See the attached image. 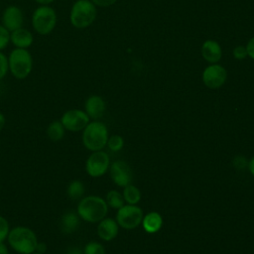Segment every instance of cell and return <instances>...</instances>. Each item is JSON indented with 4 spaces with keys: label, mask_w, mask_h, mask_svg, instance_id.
<instances>
[{
    "label": "cell",
    "mask_w": 254,
    "mask_h": 254,
    "mask_svg": "<svg viewBox=\"0 0 254 254\" xmlns=\"http://www.w3.org/2000/svg\"><path fill=\"white\" fill-rule=\"evenodd\" d=\"M31 24L35 33L48 36L54 32L58 24V14L51 5H38L32 13Z\"/></svg>",
    "instance_id": "obj_4"
},
{
    "label": "cell",
    "mask_w": 254,
    "mask_h": 254,
    "mask_svg": "<svg viewBox=\"0 0 254 254\" xmlns=\"http://www.w3.org/2000/svg\"><path fill=\"white\" fill-rule=\"evenodd\" d=\"M96 230L100 239L104 241H110L114 239L118 234V223L113 218L104 217L98 222Z\"/></svg>",
    "instance_id": "obj_16"
},
{
    "label": "cell",
    "mask_w": 254,
    "mask_h": 254,
    "mask_svg": "<svg viewBox=\"0 0 254 254\" xmlns=\"http://www.w3.org/2000/svg\"><path fill=\"white\" fill-rule=\"evenodd\" d=\"M0 144H1V140H0Z\"/></svg>",
    "instance_id": "obj_39"
},
{
    "label": "cell",
    "mask_w": 254,
    "mask_h": 254,
    "mask_svg": "<svg viewBox=\"0 0 254 254\" xmlns=\"http://www.w3.org/2000/svg\"><path fill=\"white\" fill-rule=\"evenodd\" d=\"M8 66L11 75L19 80L26 79L34 67V59L28 49L14 48L8 55Z\"/></svg>",
    "instance_id": "obj_3"
},
{
    "label": "cell",
    "mask_w": 254,
    "mask_h": 254,
    "mask_svg": "<svg viewBox=\"0 0 254 254\" xmlns=\"http://www.w3.org/2000/svg\"><path fill=\"white\" fill-rule=\"evenodd\" d=\"M10 44V32L0 23V52L7 49Z\"/></svg>",
    "instance_id": "obj_25"
},
{
    "label": "cell",
    "mask_w": 254,
    "mask_h": 254,
    "mask_svg": "<svg viewBox=\"0 0 254 254\" xmlns=\"http://www.w3.org/2000/svg\"><path fill=\"white\" fill-rule=\"evenodd\" d=\"M123 198L129 204H136L141 199V192L135 186L128 185L124 187Z\"/></svg>",
    "instance_id": "obj_21"
},
{
    "label": "cell",
    "mask_w": 254,
    "mask_h": 254,
    "mask_svg": "<svg viewBox=\"0 0 254 254\" xmlns=\"http://www.w3.org/2000/svg\"><path fill=\"white\" fill-rule=\"evenodd\" d=\"M5 124H6V117L2 112H0V132L5 127Z\"/></svg>",
    "instance_id": "obj_36"
},
{
    "label": "cell",
    "mask_w": 254,
    "mask_h": 254,
    "mask_svg": "<svg viewBox=\"0 0 254 254\" xmlns=\"http://www.w3.org/2000/svg\"><path fill=\"white\" fill-rule=\"evenodd\" d=\"M65 131L79 132L82 131L90 122V118L84 110L78 108H71L64 112L60 119Z\"/></svg>",
    "instance_id": "obj_7"
},
{
    "label": "cell",
    "mask_w": 254,
    "mask_h": 254,
    "mask_svg": "<svg viewBox=\"0 0 254 254\" xmlns=\"http://www.w3.org/2000/svg\"><path fill=\"white\" fill-rule=\"evenodd\" d=\"M0 254H9V248L5 242H0Z\"/></svg>",
    "instance_id": "obj_34"
},
{
    "label": "cell",
    "mask_w": 254,
    "mask_h": 254,
    "mask_svg": "<svg viewBox=\"0 0 254 254\" xmlns=\"http://www.w3.org/2000/svg\"><path fill=\"white\" fill-rule=\"evenodd\" d=\"M142 209L135 204H127L120 207L116 213V221L125 229H134L142 222Z\"/></svg>",
    "instance_id": "obj_8"
},
{
    "label": "cell",
    "mask_w": 254,
    "mask_h": 254,
    "mask_svg": "<svg viewBox=\"0 0 254 254\" xmlns=\"http://www.w3.org/2000/svg\"><path fill=\"white\" fill-rule=\"evenodd\" d=\"M233 165L236 169L241 170V169H245V167L247 166V161L244 157L242 156H237L234 158L233 160Z\"/></svg>",
    "instance_id": "obj_29"
},
{
    "label": "cell",
    "mask_w": 254,
    "mask_h": 254,
    "mask_svg": "<svg viewBox=\"0 0 254 254\" xmlns=\"http://www.w3.org/2000/svg\"><path fill=\"white\" fill-rule=\"evenodd\" d=\"M110 177L115 185L118 187H126L132 181V171L130 167L123 161H116L111 164Z\"/></svg>",
    "instance_id": "obj_12"
},
{
    "label": "cell",
    "mask_w": 254,
    "mask_h": 254,
    "mask_svg": "<svg viewBox=\"0 0 254 254\" xmlns=\"http://www.w3.org/2000/svg\"><path fill=\"white\" fill-rule=\"evenodd\" d=\"M143 228L146 232L152 234L158 232L163 225V218L160 213L156 211L149 212L142 219Z\"/></svg>",
    "instance_id": "obj_18"
},
{
    "label": "cell",
    "mask_w": 254,
    "mask_h": 254,
    "mask_svg": "<svg viewBox=\"0 0 254 254\" xmlns=\"http://www.w3.org/2000/svg\"><path fill=\"white\" fill-rule=\"evenodd\" d=\"M233 56H234V58L237 59V60H243V59H245V58L248 56L246 47L237 46V47L233 50Z\"/></svg>",
    "instance_id": "obj_28"
},
{
    "label": "cell",
    "mask_w": 254,
    "mask_h": 254,
    "mask_svg": "<svg viewBox=\"0 0 254 254\" xmlns=\"http://www.w3.org/2000/svg\"><path fill=\"white\" fill-rule=\"evenodd\" d=\"M76 212L80 219L89 223H95L106 216L108 205L105 199L98 195H86L79 199Z\"/></svg>",
    "instance_id": "obj_2"
},
{
    "label": "cell",
    "mask_w": 254,
    "mask_h": 254,
    "mask_svg": "<svg viewBox=\"0 0 254 254\" xmlns=\"http://www.w3.org/2000/svg\"><path fill=\"white\" fill-rule=\"evenodd\" d=\"M105 201H106L108 206H110L112 208H116V209H119L120 207H122L124 205L123 195L119 191H117L115 190H109L107 192Z\"/></svg>",
    "instance_id": "obj_22"
},
{
    "label": "cell",
    "mask_w": 254,
    "mask_h": 254,
    "mask_svg": "<svg viewBox=\"0 0 254 254\" xmlns=\"http://www.w3.org/2000/svg\"><path fill=\"white\" fill-rule=\"evenodd\" d=\"M227 77L226 70L219 64H211L207 66L202 73L203 83L211 89H215L223 85Z\"/></svg>",
    "instance_id": "obj_11"
},
{
    "label": "cell",
    "mask_w": 254,
    "mask_h": 254,
    "mask_svg": "<svg viewBox=\"0 0 254 254\" xmlns=\"http://www.w3.org/2000/svg\"><path fill=\"white\" fill-rule=\"evenodd\" d=\"M83 254H105V249L101 243L90 241L85 244L83 248Z\"/></svg>",
    "instance_id": "obj_23"
},
{
    "label": "cell",
    "mask_w": 254,
    "mask_h": 254,
    "mask_svg": "<svg viewBox=\"0 0 254 254\" xmlns=\"http://www.w3.org/2000/svg\"><path fill=\"white\" fill-rule=\"evenodd\" d=\"M11 1H12V0H11Z\"/></svg>",
    "instance_id": "obj_40"
},
{
    "label": "cell",
    "mask_w": 254,
    "mask_h": 254,
    "mask_svg": "<svg viewBox=\"0 0 254 254\" xmlns=\"http://www.w3.org/2000/svg\"><path fill=\"white\" fill-rule=\"evenodd\" d=\"M96 6L90 0H76L69 10V23L75 29H85L96 19Z\"/></svg>",
    "instance_id": "obj_5"
},
{
    "label": "cell",
    "mask_w": 254,
    "mask_h": 254,
    "mask_svg": "<svg viewBox=\"0 0 254 254\" xmlns=\"http://www.w3.org/2000/svg\"><path fill=\"white\" fill-rule=\"evenodd\" d=\"M65 254H83V249L76 246H71L66 250Z\"/></svg>",
    "instance_id": "obj_33"
},
{
    "label": "cell",
    "mask_w": 254,
    "mask_h": 254,
    "mask_svg": "<svg viewBox=\"0 0 254 254\" xmlns=\"http://www.w3.org/2000/svg\"><path fill=\"white\" fill-rule=\"evenodd\" d=\"M80 225V217L76 211H65L60 218L59 228L64 234H71L75 232Z\"/></svg>",
    "instance_id": "obj_15"
},
{
    "label": "cell",
    "mask_w": 254,
    "mask_h": 254,
    "mask_svg": "<svg viewBox=\"0 0 254 254\" xmlns=\"http://www.w3.org/2000/svg\"><path fill=\"white\" fill-rule=\"evenodd\" d=\"M108 138V129L106 125L97 120L89 122L82 130V144L85 149L91 152L102 150L107 145Z\"/></svg>",
    "instance_id": "obj_6"
},
{
    "label": "cell",
    "mask_w": 254,
    "mask_h": 254,
    "mask_svg": "<svg viewBox=\"0 0 254 254\" xmlns=\"http://www.w3.org/2000/svg\"><path fill=\"white\" fill-rule=\"evenodd\" d=\"M9 247L18 254H32L36 250L38 237L36 232L24 225L10 228L7 236Z\"/></svg>",
    "instance_id": "obj_1"
},
{
    "label": "cell",
    "mask_w": 254,
    "mask_h": 254,
    "mask_svg": "<svg viewBox=\"0 0 254 254\" xmlns=\"http://www.w3.org/2000/svg\"><path fill=\"white\" fill-rule=\"evenodd\" d=\"M123 145H124V140L120 135H112L111 137L108 138L107 146L113 152L120 151L123 148Z\"/></svg>",
    "instance_id": "obj_24"
},
{
    "label": "cell",
    "mask_w": 254,
    "mask_h": 254,
    "mask_svg": "<svg viewBox=\"0 0 254 254\" xmlns=\"http://www.w3.org/2000/svg\"><path fill=\"white\" fill-rule=\"evenodd\" d=\"M248 168H249L250 173L254 176V156L252 157V159H251L250 162L248 163Z\"/></svg>",
    "instance_id": "obj_37"
},
{
    "label": "cell",
    "mask_w": 254,
    "mask_h": 254,
    "mask_svg": "<svg viewBox=\"0 0 254 254\" xmlns=\"http://www.w3.org/2000/svg\"><path fill=\"white\" fill-rule=\"evenodd\" d=\"M46 133L51 141L59 142L64 137L65 129L60 120H54L48 125Z\"/></svg>",
    "instance_id": "obj_19"
},
{
    "label": "cell",
    "mask_w": 254,
    "mask_h": 254,
    "mask_svg": "<svg viewBox=\"0 0 254 254\" xmlns=\"http://www.w3.org/2000/svg\"><path fill=\"white\" fill-rule=\"evenodd\" d=\"M110 167V158L107 153L100 151L92 152L85 162V171L92 178L103 176Z\"/></svg>",
    "instance_id": "obj_9"
},
{
    "label": "cell",
    "mask_w": 254,
    "mask_h": 254,
    "mask_svg": "<svg viewBox=\"0 0 254 254\" xmlns=\"http://www.w3.org/2000/svg\"><path fill=\"white\" fill-rule=\"evenodd\" d=\"M95 6L98 7H109L113 5L117 0H90Z\"/></svg>",
    "instance_id": "obj_30"
},
{
    "label": "cell",
    "mask_w": 254,
    "mask_h": 254,
    "mask_svg": "<svg viewBox=\"0 0 254 254\" xmlns=\"http://www.w3.org/2000/svg\"><path fill=\"white\" fill-rule=\"evenodd\" d=\"M48 250V245L45 243V242H40L38 241L37 243V246H36V252H39V253H42V254H45Z\"/></svg>",
    "instance_id": "obj_32"
},
{
    "label": "cell",
    "mask_w": 254,
    "mask_h": 254,
    "mask_svg": "<svg viewBox=\"0 0 254 254\" xmlns=\"http://www.w3.org/2000/svg\"><path fill=\"white\" fill-rule=\"evenodd\" d=\"M25 16L23 10L14 4L8 5L4 8L1 14V24L9 31L12 32L16 29L24 27Z\"/></svg>",
    "instance_id": "obj_10"
},
{
    "label": "cell",
    "mask_w": 254,
    "mask_h": 254,
    "mask_svg": "<svg viewBox=\"0 0 254 254\" xmlns=\"http://www.w3.org/2000/svg\"><path fill=\"white\" fill-rule=\"evenodd\" d=\"M8 72V56L4 52H0V81L6 77Z\"/></svg>",
    "instance_id": "obj_26"
},
{
    "label": "cell",
    "mask_w": 254,
    "mask_h": 254,
    "mask_svg": "<svg viewBox=\"0 0 254 254\" xmlns=\"http://www.w3.org/2000/svg\"><path fill=\"white\" fill-rule=\"evenodd\" d=\"M201 54L205 61L211 64L217 63L221 59V48L219 44L213 40H207L203 43Z\"/></svg>",
    "instance_id": "obj_17"
},
{
    "label": "cell",
    "mask_w": 254,
    "mask_h": 254,
    "mask_svg": "<svg viewBox=\"0 0 254 254\" xmlns=\"http://www.w3.org/2000/svg\"><path fill=\"white\" fill-rule=\"evenodd\" d=\"M84 111L90 119L101 118L105 111V101L99 95H90L84 102Z\"/></svg>",
    "instance_id": "obj_14"
},
{
    "label": "cell",
    "mask_w": 254,
    "mask_h": 254,
    "mask_svg": "<svg viewBox=\"0 0 254 254\" xmlns=\"http://www.w3.org/2000/svg\"><path fill=\"white\" fill-rule=\"evenodd\" d=\"M84 192V184L79 180H72L66 187V195L72 200H78L82 198Z\"/></svg>",
    "instance_id": "obj_20"
},
{
    "label": "cell",
    "mask_w": 254,
    "mask_h": 254,
    "mask_svg": "<svg viewBox=\"0 0 254 254\" xmlns=\"http://www.w3.org/2000/svg\"><path fill=\"white\" fill-rule=\"evenodd\" d=\"M35 3L38 5H51L53 4L56 0H33Z\"/></svg>",
    "instance_id": "obj_35"
},
{
    "label": "cell",
    "mask_w": 254,
    "mask_h": 254,
    "mask_svg": "<svg viewBox=\"0 0 254 254\" xmlns=\"http://www.w3.org/2000/svg\"><path fill=\"white\" fill-rule=\"evenodd\" d=\"M9 231L10 224L8 220L3 215H0V242H5L7 240Z\"/></svg>",
    "instance_id": "obj_27"
},
{
    "label": "cell",
    "mask_w": 254,
    "mask_h": 254,
    "mask_svg": "<svg viewBox=\"0 0 254 254\" xmlns=\"http://www.w3.org/2000/svg\"><path fill=\"white\" fill-rule=\"evenodd\" d=\"M246 50H247L248 56H250V58H252L254 60V37L249 40V42L246 46Z\"/></svg>",
    "instance_id": "obj_31"
},
{
    "label": "cell",
    "mask_w": 254,
    "mask_h": 254,
    "mask_svg": "<svg viewBox=\"0 0 254 254\" xmlns=\"http://www.w3.org/2000/svg\"><path fill=\"white\" fill-rule=\"evenodd\" d=\"M10 44L14 48L28 49L34 44V34L25 27H21L10 32Z\"/></svg>",
    "instance_id": "obj_13"
},
{
    "label": "cell",
    "mask_w": 254,
    "mask_h": 254,
    "mask_svg": "<svg viewBox=\"0 0 254 254\" xmlns=\"http://www.w3.org/2000/svg\"><path fill=\"white\" fill-rule=\"evenodd\" d=\"M32 254H42V253H39V252H36V251H35V252H33Z\"/></svg>",
    "instance_id": "obj_38"
}]
</instances>
